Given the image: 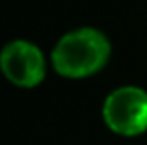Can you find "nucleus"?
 <instances>
[{"mask_svg":"<svg viewBox=\"0 0 147 145\" xmlns=\"http://www.w3.org/2000/svg\"><path fill=\"white\" fill-rule=\"evenodd\" d=\"M104 123L121 136H138L147 130V93L125 86L112 91L102 106Z\"/></svg>","mask_w":147,"mask_h":145,"instance_id":"f03ea898","label":"nucleus"},{"mask_svg":"<svg viewBox=\"0 0 147 145\" xmlns=\"http://www.w3.org/2000/svg\"><path fill=\"white\" fill-rule=\"evenodd\" d=\"M110 56V41L95 28L69 32L52 50V65L61 76L84 78L102 69Z\"/></svg>","mask_w":147,"mask_h":145,"instance_id":"f257e3e1","label":"nucleus"},{"mask_svg":"<svg viewBox=\"0 0 147 145\" xmlns=\"http://www.w3.org/2000/svg\"><path fill=\"white\" fill-rule=\"evenodd\" d=\"M0 69L11 84L34 87L45 78V58L36 45L11 41L0 52Z\"/></svg>","mask_w":147,"mask_h":145,"instance_id":"7ed1b4c3","label":"nucleus"}]
</instances>
